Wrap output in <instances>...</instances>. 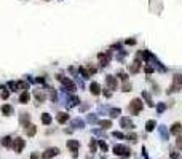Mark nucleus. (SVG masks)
<instances>
[{"mask_svg": "<svg viewBox=\"0 0 182 159\" xmlns=\"http://www.w3.org/2000/svg\"><path fill=\"white\" fill-rule=\"evenodd\" d=\"M142 97H144V99L147 100V103H149V105H150V107H153V105H155V103H153V102H152V99H150V95H149V94H147V92H142Z\"/></svg>", "mask_w": 182, "mask_h": 159, "instance_id": "aec40b11", "label": "nucleus"}, {"mask_svg": "<svg viewBox=\"0 0 182 159\" xmlns=\"http://www.w3.org/2000/svg\"><path fill=\"white\" fill-rule=\"evenodd\" d=\"M0 143H2L5 148H10V147H11V143H13V140H11V137H8V135H6V137H2V140H0Z\"/></svg>", "mask_w": 182, "mask_h": 159, "instance_id": "9b49d317", "label": "nucleus"}, {"mask_svg": "<svg viewBox=\"0 0 182 159\" xmlns=\"http://www.w3.org/2000/svg\"><path fill=\"white\" fill-rule=\"evenodd\" d=\"M110 115H112V116H118V115H120V110H118V108H114V110L110 112Z\"/></svg>", "mask_w": 182, "mask_h": 159, "instance_id": "c85d7f7f", "label": "nucleus"}, {"mask_svg": "<svg viewBox=\"0 0 182 159\" xmlns=\"http://www.w3.org/2000/svg\"><path fill=\"white\" fill-rule=\"evenodd\" d=\"M174 83H177V85H182V75H176V77H174Z\"/></svg>", "mask_w": 182, "mask_h": 159, "instance_id": "393cba45", "label": "nucleus"}, {"mask_svg": "<svg viewBox=\"0 0 182 159\" xmlns=\"http://www.w3.org/2000/svg\"><path fill=\"white\" fill-rule=\"evenodd\" d=\"M176 147H177L179 150H182V137H179V139L176 140Z\"/></svg>", "mask_w": 182, "mask_h": 159, "instance_id": "cd10ccee", "label": "nucleus"}, {"mask_svg": "<svg viewBox=\"0 0 182 159\" xmlns=\"http://www.w3.org/2000/svg\"><path fill=\"white\" fill-rule=\"evenodd\" d=\"M171 157H173V159H174V157L177 159V157H179V153H176V151H173V153H171Z\"/></svg>", "mask_w": 182, "mask_h": 159, "instance_id": "473e14b6", "label": "nucleus"}, {"mask_svg": "<svg viewBox=\"0 0 182 159\" xmlns=\"http://www.w3.org/2000/svg\"><path fill=\"white\" fill-rule=\"evenodd\" d=\"M67 148L72 151V156L77 157V151H78V142H77V140H69V142H67Z\"/></svg>", "mask_w": 182, "mask_h": 159, "instance_id": "423d86ee", "label": "nucleus"}, {"mask_svg": "<svg viewBox=\"0 0 182 159\" xmlns=\"http://www.w3.org/2000/svg\"><path fill=\"white\" fill-rule=\"evenodd\" d=\"M112 135H114V137H117V139H125V135H123L122 132H114Z\"/></svg>", "mask_w": 182, "mask_h": 159, "instance_id": "c756f323", "label": "nucleus"}, {"mask_svg": "<svg viewBox=\"0 0 182 159\" xmlns=\"http://www.w3.org/2000/svg\"><path fill=\"white\" fill-rule=\"evenodd\" d=\"M89 91L93 95H99L101 94V86H99V83H91V86H89Z\"/></svg>", "mask_w": 182, "mask_h": 159, "instance_id": "1a4fd4ad", "label": "nucleus"}, {"mask_svg": "<svg viewBox=\"0 0 182 159\" xmlns=\"http://www.w3.org/2000/svg\"><path fill=\"white\" fill-rule=\"evenodd\" d=\"M56 78H58L61 83H62V85H64L67 89H69V91H75V85H74V81H71V80H69V78H64V77H61V75H58V77H56Z\"/></svg>", "mask_w": 182, "mask_h": 159, "instance_id": "39448f33", "label": "nucleus"}, {"mask_svg": "<svg viewBox=\"0 0 182 159\" xmlns=\"http://www.w3.org/2000/svg\"><path fill=\"white\" fill-rule=\"evenodd\" d=\"M118 77H120L123 81H128V75H126V73H123V72H118Z\"/></svg>", "mask_w": 182, "mask_h": 159, "instance_id": "a878e982", "label": "nucleus"}, {"mask_svg": "<svg viewBox=\"0 0 182 159\" xmlns=\"http://www.w3.org/2000/svg\"><path fill=\"white\" fill-rule=\"evenodd\" d=\"M163 110H165V105H163V103H162V105H158V112H163Z\"/></svg>", "mask_w": 182, "mask_h": 159, "instance_id": "e433bc0d", "label": "nucleus"}, {"mask_svg": "<svg viewBox=\"0 0 182 159\" xmlns=\"http://www.w3.org/2000/svg\"><path fill=\"white\" fill-rule=\"evenodd\" d=\"M96 147H97V143H96L94 140H91V143H89V148H91V151H93V153L96 151Z\"/></svg>", "mask_w": 182, "mask_h": 159, "instance_id": "bb28decb", "label": "nucleus"}, {"mask_svg": "<svg viewBox=\"0 0 182 159\" xmlns=\"http://www.w3.org/2000/svg\"><path fill=\"white\" fill-rule=\"evenodd\" d=\"M56 119H58V123L64 124V123L69 119V115H67V113H58V116H56Z\"/></svg>", "mask_w": 182, "mask_h": 159, "instance_id": "2eb2a0df", "label": "nucleus"}, {"mask_svg": "<svg viewBox=\"0 0 182 159\" xmlns=\"http://www.w3.org/2000/svg\"><path fill=\"white\" fill-rule=\"evenodd\" d=\"M128 140H129V142H133V143L137 142V135H136V134H129V135H128Z\"/></svg>", "mask_w": 182, "mask_h": 159, "instance_id": "b1692460", "label": "nucleus"}, {"mask_svg": "<svg viewBox=\"0 0 182 159\" xmlns=\"http://www.w3.org/2000/svg\"><path fill=\"white\" fill-rule=\"evenodd\" d=\"M24 147H26V142H24V139H21V137L15 139V140H13V143H11V148L15 150L16 153H21V151L24 150Z\"/></svg>", "mask_w": 182, "mask_h": 159, "instance_id": "7ed1b4c3", "label": "nucleus"}, {"mask_svg": "<svg viewBox=\"0 0 182 159\" xmlns=\"http://www.w3.org/2000/svg\"><path fill=\"white\" fill-rule=\"evenodd\" d=\"M142 110V100L141 99H133L129 102V113L131 115H137Z\"/></svg>", "mask_w": 182, "mask_h": 159, "instance_id": "f257e3e1", "label": "nucleus"}, {"mask_svg": "<svg viewBox=\"0 0 182 159\" xmlns=\"http://www.w3.org/2000/svg\"><path fill=\"white\" fill-rule=\"evenodd\" d=\"M42 123L46 124V126H48V124H51V116L48 113H43V115H42Z\"/></svg>", "mask_w": 182, "mask_h": 159, "instance_id": "dca6fc26", "label": "nucleus"}, {"mask_svg": "<svg viewBox=\"0 0 182 159\" xmlns=\"http://www.w3.org/2000/svg\"><path fill=\"white\" fill-rule=\"evenodd\" d=\"M31 159H40V157H38L37 153H32V154H31Z\"/></svg>", "mask_w": 182, "mask_h": 159, "instance_id": "72a5a7b5", "label": "nucleus"}, {"mask_svg": "<svg viewBox=\"0 0 182 159\" xmlns=\"http://www.w3.org/2000/svg\"><path fill=\"white\" fill-rule=\"evenodd\" d=\"M120 123H122V126H123V127H128V129H133V127H134V124L131 123L129 118H122Z\"/></svg>", "mask_w": 182, "mask_h": 159, "instance_id": "ddd939ff", "label": "nucleus"}, {"mask_svg": "<svg viewBox=\"0 0 182 159\" xmlns=\"http://www.w3.org/2000/svg\"><path fill=\"white\" fill-rule=\"evenodd\" d=\"M104 95H106V97H110V95H112V92L106 89V91H104Z\"/></svg>", "mask_w": 182, "mask_h": 159, "instance_id": "f704fd0d", "label": "nucleus"}, {"mask_svg": "<svg viewBox=\"0 0 182 159\" xmlns=\"http://www.w3.org/2000/svg\"><path fill=\"white\" fill-rule=\"evenodd\" d=\"M145 72H147V73H152L153 68H152V67H145Z\"/></svg>", "mask_w": 182, "mask_h": 159, "instance_id": "c9c22d12", "label": "nucleus"}, {"mask_svg": "<svg viewBox=\"0 0 182 159\" xmlns=\"http://www.w3.org/2000/svg\"><path fill=\"white\" fill-rule=\"evenodd\" d=\"M29 99H31V94L27 92V91H24L23 94L19 95V102L21 103H27V102H29Z\"/></svg>", "mask_w": 182, "mask_h": 159, "instance_id": "4468645a", "label": "nucleus"}, {"mask_svg": "<svg viewBox=\"0 0 182 159\" xmlns=\"http://www.w3.org/2000/svg\"><path fill=\"white\" fill-rule=\"evenodd\" d=\"M139 68H141V60H136L134 64L129 65V72L131 73H136V72H139Z\"/></svg>", "mask_w": 182, "mask_h": 159, "instance_id": "f8f14e48", "label": "nucleus"}, {"mask_svg": "<svg viewBox=\"0 0 182 159\" xmlns=\"http://www.w3.org/2000/svg\"><path fill=\"white\" fill-rule=\"evenodd\" d=\"M8 95H10L8 91H3V92H2V97H3V99H8Z\"/></svg>", "mask_w": 182, "mask_h": 159, "instance_id": "2f4dec72", "label": "nucleus"}, {"mask_svg": "<svg viewBox=\"0 0 182 159\" xmlns=\"http://www.w3.org/2000/svg\"><path fill=\"white\" fill-rule=\"evenodd\" d=\"M99 126L104 127V129H109V127H112V121H109V119H102V121H99Z\"/></svg>", "mask_w": 182, "mask_h": 159, "instance_id": "f3484780", "label": "nucleus"}, {"mask_svg": "<svg viewBox=\"0 0 182 159\" xmlns=\"http://www.w3.org/2000/svg\"><path fill=\"white\" fill-rule=\"evenodd\" d=\"M169 132L173 134V135H179L180 132H182V126L179 123H174L173 126H171V129H169Z\"/></svg>", "mask_w": 182, "mask_h": 159, "instance_id": "9d476101", "label": "nucleus"}, {"mask_svg": "<svg viewBox=\"0 0 182 159\" xmlns=\"http://www.w3.org/2000/svg\"><path fill=\"white\" fill-rule=\"evenodd\" d=\"M27 119H29V115H27V113H23V116H21V123H23L24 126H26V124H29V123H27Z\"/></svg>", "mask_w": 182, "mask_h": 159, "instance_id": "4be33fe9", "label": "nucleus"}, {"mask_svg": "<svg viewBox=\"0 0 182 159\" xmlns=\"http://www.w3.org/2000/svg\"><path fill=\"white\" fill-rule=\"evenodd\" d=\"M99 59L102 62V65H107L109 64V54H99Z\"/></svg>", "mask_w": 182, "mask_h": 159, "instance_id": "6ab92c4d", "label": "nucleus"}, {"mask_svg": "<svg viewBox=\"0 0 182 159\" xmlns=\"http://www.w3.org/2000/svg\"><path fill=\"white\" fill-rule=\"evenodd\" d=\"M106 83H107L109 89H117V78H115V77L107 75V77H106Z\"/></svg>", "mask_w": 182, "mask_h": 159, "instance_id": "0eeeda50", "label": "nucleus"}, {"mask_svg": "<svg viewBox=\"0 0 182 159\" xmlns=\"http://www.w3.org/2000/svg\"><path fill=\"white\" fill-rule=\"evenodd\" d=\"M114 153L117 156H122V157H129L131 151H129L128 147H123V145H115V147H114Z\"/></svg>", "mask_w": 182, "mask_h": 159, "instance_id": "f03ea898", "label": "nucleus"}, {"mask_svg": "<svg viewBox=\"0 0 182 159\" xmlns=\"http://www.w3.org/2000/svg\"><path fill=\"white\" fill-rule=\"evenodd\" d=\"M122 91H123V92H129V91H131V85H129L128 81L123 85V89H122Z\"/></svg>", "mask_w": 182, "mask_h": 159, "instance_id": "5701e85b", "label": "nucleus"}, {"mask_svg": "<svg viewBox=\"0 0 182 159\" xmlns=\"http://www.w3.org/2000/svg\"><path fill=\"white\" fill-rule=\"evenodd\" d=\"M59 154V148H48V150H45L43 153H42V157L43 159H50V157H54V156H58Z\"/></svg>", "mask_w": 182, "mask_h": 159, "instance_id": "20e7f679", "label": "nucleus"}, {"mask_svg": "<svg viewBox=\"0 0 182 159\" xmlns=\"http://www.w3.org/2000/svg\"><path fill=\"white\" fill-rule=\"evenodd\" d=\"M145 129H147V130H153V129H155V121H147Z\"/></svg>", "mask_w": 182, "mask_h": 159, "instance_id": "412c9836", "label": "nucleus"}, {"mask_svg": "<svg viewBox=\"0 0 182 159\" xmlns=\"http://www.w3.org/2000/svg\"><path fill=\"white\" fill-rule=\"evenodd\" d=\"M2 113H3V115H11V113H13L11 105H3V107H2Z\"/></svg>", "mask_w": 182, "mask_h": 159, "instance_id": "a211bd4d", "label": "nucleus"}, {"mask_svg": "<svg viewBox=\"0 0 182 159\" xmlns=\"http://www.w3.org/2000/svg\"><path fill=\"white\" fill-rule=\"evenodd\" d=\"M99 147H101V150H102V151H107V145L104 143V142H99Z\"/></svg>", "mask_w": 182, "mask_h": 159, "instance_id": "7c9ffc66", "label": "nucleus"}, {"mask_svg": "<svg viewBox=\"0 0 182 159\" xmlns=\"http://www.w3.org/2000/svg\"><path fill=\"white\" fill-rule=\"evenodd\" d=\"M24 129H26V134L29 135V137H34V135L37 134V127L34 126V124H31V123H29V124H26Z\"/></svg>", "mask_w": 182, "mask_h": 159, "instance_id": "6e6552de", "label": "nucleus"}]
</instances>
